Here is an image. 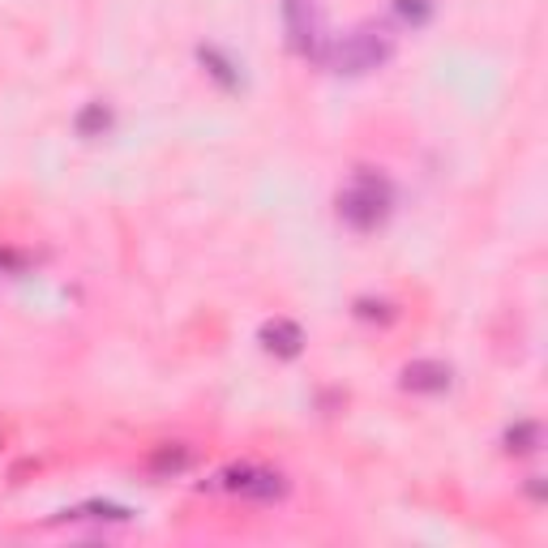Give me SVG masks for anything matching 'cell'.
Returning <instances> with one entry per match:
<instances>
[{
  "mask_svg": "<svg viewBox=\"0 0 548 548\" xmlns=\"http://www.w3.org/2000/svg\"><path fill=\"white\" fill-rule=\"evenodd\" d=\"M343 215H348L351 223H360V227H368V223L382 219V193H377V184L373 181L356 184L348 198H343Z\"/></svg>",
  "mask_w": 548,
  "mask_h": 548,
  "instance_id": "1",
  "label": "cell"
},
{
  "mask_svg": "<svg viewBox=\"0 0 548 548\" xmlns=\"http://www.w3.org/2000/svg\"><path fill=\"white\" fill-rule=\"evenodd\" d=\"M450 382V373L441 365H416V368H407V385L411 390H441V385Z\"/></svg>",
  "mask_w": 548,
  "mask_h": 548,
  "instance_id": "3",
  "label": "cell"
},
{
  "mask_svg": "<svg viewBox=\"0 0 548 548\" xmlns=\"http://www.w3.org/2000/svg\"><path fill=\"white\" fill-rule=\"evenodd\" d=\"M382 56H385V43H382V39H373L368 31H360V35H356V39L348 43V48L339 52V65L356 74V69H373V65H377Z\"/></svg>",
  "mask_w": 548,
  "mask_h": 548,
  "instance_id": "2",
  "label": "cell"
}]
</instances>
